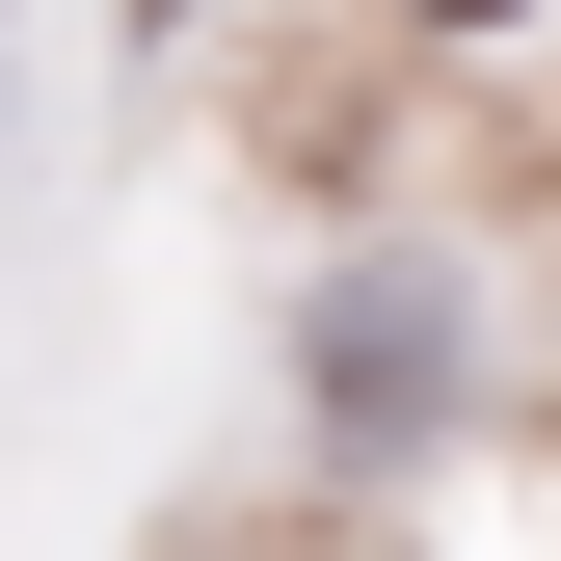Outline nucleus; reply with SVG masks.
I'll return each mask as SVG.
<instances>
[{
	"label": "nucleus",
	"instance_id": "nucleus-1",
	"mask_svg": "<svg viewBox=\"0 0 561 561\" xmlns=\"http://www.w3.org/2000/svg\"><path fill=\"white\" fill-rule=\"evenodd\" d=\"M295 375H321V428H428L455 401V295L428 267H347V295L295 321Z\"/></svg>",
	"mask_w": 561,
	"mask_h": 561
},
{
	"label": "nucleus",
	"instance_id": "nucleus-2",
	"mask_svg": "<svg viewBox=\"0 0 561 561\" xmlns=\"http://www.w3.org/2000/svg\"><path fill=\"white\" fill-rule=\"evenodd\" d=\"M428 27H508V0H428Z\"/></svg>",
	"mask_w": 561,
	"mask_h": 561
}]
</instances>
